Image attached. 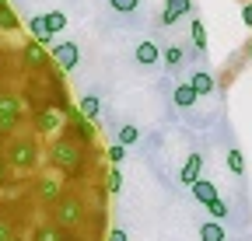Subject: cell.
Instances as JSON below:
<instances>
[{
    "instance_id": "obj_16",
    "label": "cell",
    "mask_w": 252,
    "mask_h": 241,
    "mask_svg": "<svg viewBox=\"0 0 252 241\" xmlns=\"http://www.w3.org/2000/svg\"><path fill=\"white\" fill-rule=\"evenodd\" d=\"M35 241H67V231L56 227V224H46V227L35 231Z\"/></svg>"
},
{
    "instance_id": "obj_9",
    "label": "cell",
    "mask_w": 252,
    "mask_h": 241,
    "mask_svg": "<svg viewBox=\"0 0 252 241\" xmlns=\"http://www.w3.org/2000/svg\"><path fill=\"white\" fill-rule=\"evenodd\" d=\"M21 115V102L14 95H0V123H18Z\"/></svg>"
},
{
    "instance_id": "obj_12",
    "label": "cell",
    "mask_w": 252,
    "mask_h": 241,
    "mask_svg": "<svg viewBox=\"0 0 252 241\" xmlns=\"http://www.w3.org/2000/svg\"><path fill=\"white\" fill-rule=\"evenodd\" d=\"M42 28H46V35H60L63 28H67V14L63 11H53V14H42Z\"/></svg>"
},
{
    "instance_id": "obj_4",
    "label": "cell",
    "mask_w": 252,
    "mask_h": 241,
    "mask_svg": "<svg viewBox=\"0 0 252 241\" xmlns=\"http://www.w3.org/2000/svg\"><path fill=\"white\" fill-rule=\"evenodd\" d=\"M35 192H39V199H42L46 206H56V203L63 199V182H60L56 175H46V178H39Z\"/></svg>"
},
{
    "instance_id": "obj_24",
    "label": "cell",
    "mask_w": 252,
    "mask_h": 241,
    "mask_svg": "<svg viewBox=\"0 0 252 241\" xmlns=\"http://www.w3.org/2000/svg\"><path fill=\"white\" fill-rule=\"evenodd\" d=\"M109 4H112V11H119V14H130V11H137L140 0H109Z\"/></svg>"
},
{
    "instance_id": "obj_28",
    "label": "cell",
    "mask_w": 252,
    "mask_h": 241,
    "mask_svg": "<svg viewBox=\"0 0 252 241\" xmlns=\"http://www.w3.org/2000/svg\"><path fill=\"white\" fill-rule=\"evenodd\" d=\"M126 158V147H119V143H112L109 147V161H112V168H119V161Z\"/></svg>"
},
{
    "instance_id": "obj_20",
    "label": "cell",
    "mask_w": 252,
    "mask_h": 241,
    "mask_svg": "<svg viewBox=\"0 0 252 241\" xmlns=\"http://www.w3.org/2000/svg\"><path fill=\"white\" fill-rule=\"evenodd\" d=\"M228 168H231L235 175H242V171H245V158H242V150H238V147H231V150H228Z\"/></svg>"
},
{
    "instance_id": "obj_6",
    "label": "cell",
    "mask_w": 252,
    "mask_h": 241,
    "mask_svg": "<svg viewBox=\"0 0 252 241\" xmlns=\"http://www.w3.org/2000/svg\"><path fill=\"white\" fill-rule=\"evenodd\" d=\"M21 59H25V67H32V70H42L46 67V49L39 46V42H25L21 46Z\"/></svg>"
},
{
    "instance_id": "obj_13",
    "label": "cell",
    "mask_w": 252,
    "mask_h": 241,
    "mask_svg": "<svg viewBox=\"0 0 252 241\" xmlns=\"http://www.w3.org/2000/svg\"><path fill=\"white\" fill-rule=\"evenodd\" d=\"M189 87H193V95H196V98H200V95H210V91H214V77L200 70V74L189 77Z\"/></svg>"
},
{
    "instance_id": "obj_26",
    "label": "cell",
    "mask_w": 252,
    "mask_h": 241,
    "mask_svg": "<svg viewBox=\"0 0 252 241\" xmlns=\"http://www.w3.org/2000/svg\"><path fill=\"white\" fill-rule=\"evenodd\" d=\"M161 56H165V63H168V67H179V63H182V49H175V46H168Z\"/></svg>"
},
{
    "instance_id": "obj_34",
    "label": "cell",
    "mask_w": 252,
    "mask_h": 241,
    "mask_svg": "<svg viewBox=\"0 0 252 241\" xmlns=\"http://www.w3.org/2000/svg\"><path fill=\"white\" fill-rule=\"evenodd\" d=\"M7 241H21V238H7Z\"/></svg>"
},
{
    "instance_id": "obj_36",
    "label": "cell",
    "mask_w": 252,
    "mask_h": 241,
    "mask_svg": "<svg viewBox=\"0 0 252 241\" xmlns=\"http://www.w3.org/2000/svg\"><path fill=\"white\" fill-rule=\"evenodd\" d=\"M249 56H252V46H249Z\"/></svg>"
},
{
    "instance_id": "obj_1",
    "label": "cell",
    "mask_w": 252,
    "mask_h": 241,
    "mask_svg": "<svg viewBox=\"0 0 252 241\" xmlns=\"http://www.w3.org/2000/svg\"><path fill=\"white\" fill-rule=\"evenodd\" d=\"M49 161H53V168H60V171H67L70 178H77L84 171V147L74 143L70 136H60L49 147Z\"/></svg>"
},
{
    "instance_id": "obj_8",
    "label": "cell",
    "mask_w": 252,
    "mask_h": 241,
    "mask_svg": "<svg viewBox=\"0 0 252 241\" xmlns=\"http://www.w3.org/2000/svg\"><path fill=\"white\" fill-rule=\"evenodd\" d=\"M60 126H63V112H60V108H53V105H46V108L39 112V133L53 136Z\"/></svg>"
},
{
    "instance_id": "obj_21",
    "label": "cell",
    "mask_w": 252,
    "mask_h": 241,
    "mask_svg": "<svg viewBox=\"0 0 252 241\" xmlns=\"http://www.w3.org/2000/svg\"><path fill=\"white\" fill-rule=\"evenodd\" d=\"M137 136H140V130H137V126H123V130H119V147L137 143Z\"/></svg>"
},
{
    "instance_id": "obj_30",
    "label": "cell",
    "mask_w": 252,
    "mask_h": 241,
    "mask_svg": "<svg viewBox=\"0 0 252 241\" xmlns=\"http://www.w3.org/2000/svg\"><path fill=\"white\" fill-rule=\"evenodd\" d=\"M242 21L252 28V4H245V7H242Z\"/></svg>"
},
{
    "instance_id": "obj_10",
    "label": "cell",
    "mask_w": 252,
    "mask_h": 241,
    "mask_svg": "<svg viewBox=\"0 0 252 241\" xmlns=\"http://www.w3.org/2000/svg\"><path fill=\"white\" fill-rule=\"evenodd\" d=\"M189 189H193V196H196L203 206H210V203L217 199V186H214V182H207V178H196V182L189 186Z\"/></svg>"
},
{
    "instance_id": "obj_23",
    "label": "cell",
    "mask_w": 252,
    "mask_h": 241,
    "mask_svg": "<svg viewBox=\"0 0 252 241\" xmlns=\"http://www.w3.org/2000/svg\"><path fill=\"white\" fill-rule=\"evenodd\" d=\"M0 28H7V32H14V28H18V18H14V11H11V7L0 11Z\"/></svg>"
},
{
    "instance_id": "obj_32",
    "label": "cell",
    "mask_w": 252,
    "mask_h": 241,
    "mask_svg": "<svg viewBox=\"0 0 252 241\" xmlns=\"http://www.w3.org/2000/svg\"><path fill=\"white\" fill-rule=\"evenodd\" d=\"M4 182H7V161L0 158V186H4Z\"/></svg>"
},
{
    "instance_id": "obj_35",
    "label": "cell",
    "mask_w": 252,
    "mask_h": 241,
    "mask_svg": "<svg viewBox=\"0 0 252 241\" xmlns=\"http://www.w3.org/2000/svg\"><path fill=\"white\" fill-rule=\"evenodd\" d=\"M67 241H81V238H67Z\"/></svg>"
},
{
    "instance_id": "obj_17",
    "label": "cell",
    "mask_w": 252,
    "mask_h": 241,
    "mask_svg": "<svg viewBox=\"0 0 252 241\" xmlns=\"http://www.w3.org/2000/svg\"><path fill=\"white\" fill-rule=\"evenodd\" d=\"M175 105H179V108L196 105V95H193V87H189V84H179V87H175Z\"/></svg>"
},
{
    "instance_id": "obj_29",
    "label": "cell",
    "mask_w": 252,
    "mask_h": 241,
    "mask_svg": "<svg viewBox=\"0 0 252 241\" xmlns=\"http://www.w3.org/2000/svg\"><path fill=\"white\" fill-rule=\"evenodd\" d=\"M207 210H210L214 217H228V203H224V199H214V203H210Z\"/></svg>"
},
{
    "instance_id": "obj_22",
    "label": "cell",
    "mask_w": 252,
    "mask_h": 241,
    "mask_svg": "<svg viewBox=\"0 0 252 241\" xmlns=\"http://www.w3.org/2000/svg\"><path fill=\"white\" fill-rule=\"evenodd\" d=\"M119 189H123V171H119V168H112V171H109V182H105V192H112V196H116Z\"/></svg>"
},
{
    "instance_id": "obj_11",
    "label": "cell",
    "mask_w": 252,
    "mask_h": 241,
    "mask_svg": "<svg viewBox=\"0 0 252 241\" xmlns=\"http://www.w3.org/2000/svg\"><path fill=\"white\" fill-rule=\"evenodd\" d=\"M200 168H203V158H200V154H189L186 164H182V175H179V178H182L186 186H193L196 178H200Z\"/></svg>"
},
{
    "instance_id": "obj_25",
    "label": "cell",
    "mask_w": 252,
    "mask_h": 241,
    "mask_svg": "<svg viewBox=\"0 0 252 241\" xmlns=\"http://www.w3.org/2000/svg\"><path fill=\"white\" fill-rule=\"evenodd\" d=\"M193 42L200 49H207V28H203V21H193Z\"/></svg>"
},
{
    "instance_id": "obj_27",
    "label": "cell",
    "mask_w": 252,
    "mask_h": 241,
    "mask_svg": "<svg viewBox=\"0 0 252 241\" xmlns=\"http://www.w3.org/2000/svg\"><path fill=\"white\" fill-rule=\"evenodd\" d=\"M7 238H14V220L0 217V241H7Z\"/></svg>"
},
{
    "instance_id": "obj_33",
    "label": "cell",
    "mask_w": 252,
    "mask_h": 241,
    "mask_svg": "<svg viewBox=\"0 0 252 241\" xmlns=\"http://www.w3.org/2000/svg\"><path fill=\"white\" fill-rule=\"evenodd\" d=\"M4 7H11V4H7V0H0V11H4Z\"/></svg>"
},
{
    "instance_id": "obj_14",
    "label": "cell",
    "mask_w": 252,
    "mask_h": 241,
    "mask_svg": "<svg viewBox=\"0 0 252 241\" xmlns=\"http://www.w3.org/2000/svg\"><path fill=\"white\" fill-rule=\"evenodd\" d=\"M133 56H137V63H144V67H151V63H158V56H161V49H158L154 42H140Z\"/></svg>"
},
{
    "instance_id": "obj_3",
    "label": "cell",
    "mask_w": 252,
    "mask_h": 241,
    "mask_svg": "<svg viewBox=\"0 0 252 241\" xmlns=\"http://www.w3.org/2000/svg\"><path fill=\"white\" fill-rule=\"evenodd\" d=\"M4 161L14 164V168H21V171H32V168L39 164V147L32 143V140H18V143H11V150H7Z\"/></svg>"
},
{
    "instance_id": "obj_31",
    "label": "cell",
    "mask_w": 252,
    "mask_h": 241,
    "mask_svg": "<svg viewBox=\"0 0 252 241\" xmlns=\"http://www.w3.org/2000/svg\"><path fill=\"white\" fill-rule=\"evenodd\" d=\"M109 241H126V231H123V227H116V231L109 234Z\"/></svg>"
},
{
    "instance_id": "obj_15",
    "label": "cell",
    "mask_w": 252,
    "mask_h": 241,
    "mask_svg": "<svg viewBox=\"0 0 252 241\" xmlns=\"http://www.w3.org/2000/svg\"><path fill=\"white\" fill-rule=\"evenodd\" d=\"M200 241H224V227H220L217 220L200 224Z\"/></svg>"
},
{
    "instance_id": "obj_5",
    "label": "cell",
    "mask_w": 252,
    "mask_h": 241,
    "mask_svg": "<svg viewBox=\"0 0 252 241\" xmlns=\"http://www.w3.org/2000/svg\"><path fill=\"white\" fill-rule=\"evenodd\" d=\"M63 115H67V133H74L77 143H91V140H94V130L88 126V119H84L81 112H70V108H67Z\"/></svg>"
},
{
    "instance_id": "obj_2",
    "label": "cell",
    "mask_w": 252,
    "mask_h": 241,
    "mask_svg": "<svg viewBox=\"0 0 252 241\" xmlns=\"http://www.w3.org/2000/svg\"><path fill=\"white\" fill-rule=\"evenodd\" d=\"M53 217H56V220H53L56 227L70 231V227H77V224H81L88 214H84V203H81L77 196H63V199L53 206Z\"/></svg>"
},
{
    "instance_id": "obj_19",
    "label": "cell",
    "mask_w": 252,
    "mask_h": 241,
    "mask_svg": "<svg viewBox=\"0 0 252 241\" xmlns=\"http://www.w3.org/2000/svg\"><path fill=\"white\" fill-rule=\"evenodd\" d=\"M165 11L168 14H189V11H193V0H165Z\"/></svg>"
},
{
    "instance_id": "obj_18",
    "label": "cell",
    "mask_w": 252,
    "mask_h": 241,
    "mask_svg": "<svg viewBox=\"0 0 252 241\" xmlns=\"http://www.w3.org/2000/svg\"><path fill=\"white\" fill-rule=\"evenodd\" d=\"M77 112H81L84 119H94V115H98V98H94V95H84V98L77 102Z\"/></svg>"
},
{
    "instance_id": "obj_7",
    "label": "cell",
    "mask_w": 252,
    "mask_h": 241,
    "mask_svg": "<svg viewBox=\"0 0 252 241\" xmlns=\"http://www.w3.org/2000/svg\"><path fill=\"white\" fill-rule=\"evenodd\" d=\"M53 56H56L60 70H74V67H77V59H81V53H77L74 42H60V46L53 49Z\"/></svg>"
}]
</instances>
